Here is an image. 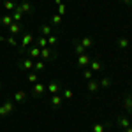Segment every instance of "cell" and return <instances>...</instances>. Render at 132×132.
Wrapping results in <instances>:
<instances>
[{
    "instance_id": "1",
    "label": "cell",
    "mask_w": 132,
    "mask_h": 132,
    "mask_svg": "<svg viewBox=\"0 0 132 132\" xmlns=\"http://www.w3.org/2000/svg\"><path fill=\"white\" fill-rule=\"evenodd\" d=\"M20 69L21 71H30V69H34V60H32L30 56L21 58L20 60Z\"/></svg>"
},
{
    "instance_id": "8",
    "label": "cell",
    "mask_w": 132,
    "mask_h": 132,
    "mask_svg": "<svg viewBox=\"0 0 132 132\" xmlns=\"http://www.w3.org/2000/svg\"><path fill=\"white\" fill-rule=\"evenodd\" d=\"M25 99H27V93H25L23 90H18L16 93H14V99H12V101L16 102V104H23Z\"/></svg>"
},
{
    "instance_id": "4",
    "label": "cell",
    "mask_w": 132,
    "mask_h": 132,
    "mask_svg": "<svg viewBox=\"0 0 132 132\" xmlns=\"http://www.w3.org/2000/svg\"><path fill=\"white\" fill-rule=\"evenodd\" d=\"M32 42H34V35H32V34H25V35L21 37V51L25 50V48H28Z\"/></svg>"
},
{
    "instance_id": "29",
    "label": "cell",
    "mask_w": 132,
    "mask_h": 132,
    "mask_svg": "<svg viewBox=\"0 0 132 132\" xmlns=\"http://www.w3.org/2000/svg\"><path fill=\"white\" fill-rule=\"evenodd\" d=\"M51 23H53V25H60L62 23V16L60 14H53V16H51Z\"/></svg>"
},
{
    "instance_id": "11",
    "label": "cell",
    "mask_w": 132,
    "mask_h": 132,
    "mask_svg": "<svg viewBox=\"0 0 132 132\" xmlns=\"http://www.w3.org/2000/svg\"><path fill=\"white\" fill-rule=\"evenodd\" d=\"M18 9H20L21 12H23V14H25V12H27V14H32V11H34V7H32L30 4H28V2H21L20 5H18Z\"/></svg>"
},
{
    "instance_id": "36",
    "label": "cell",
    "mask_w": 132,
    "mask_h": 132,
    "mask_svg": "<svg viewBox=\"0 0 132 132\" xmlns=\"http://www.w3.org/2000/svg\"><path fill=\"white\" fill-rule=\"evenodd\" d=\"M123 4L125 5H132V0H123Z\"/></svg>"
},
{
    "instance_id": "15",
    "label": "cell",
    "mask_w": 132,
    "mask_h": 132,
    "mask_svg": "<svg viewBox=\"0 0 132 132\" xmlns=\"http://www.w3.org/2000/svg\"><path fill=\"white\" fill-rule=\"evenodd\" d=\"M11 16H12V21H14V23H20V21L23 20V12L18 9V5H16V9H14V12H12Z\"/></svg>"
},
{
    "instance_id": "19",
    "label": "cell",
    "mask_w": 132,
    "mask_h": 132,
    "mask_svg": "<svg viewBox=\"0 0 132 132\" xmlns=\"http://www.w3.org/2000/svg\"><path fill=\"white\" fill-rule=\"evenodd\" d=\"M34 69H35V72H44V69H46V65H44V60L34 62Z\"/></svg>"
},
{
    "instance_id": "38",
    "label": "cell",
    "mask_w": 132,
    "mask_h": 132,
    "mask_svg": "<svg viewBox=\"0 0 132 132\" xmlns=\"http://www.w3.org/2000/svg\"><path fill=\"white\" fill-rule=\"evenodd\" d=\"M129 111H130V113H132V108H130V109H129Z\"/></svg>"
},
{
    "instance_id": "9",
    "label": "cell",
    "mask_w": 132,
    "mask_h": 132,
    "mask_svg": "<svg viewBox=\"0 0 132 132\" xmlns=\"http://www.w3.org/2000/svg\"><path fill=\"white\" fill-rule=\"evenodd\" d=\"M50 102H51V106L53 108H60L62 106V95H58V93H55V95H51V99H50Z\"/></svg>"
},
{
    "instance_id": "13",
    "label": "cell",
    "mask_w": 132,
    "mask_h": 132,
    "mask_svg": "<svg viewBox=\"0 0 132 132\" xmlns=\"http://www.w3.org/2000/svg\"><path fill=\"white\" fill-rule=\"evenodd\" d=\"M88 67H90V71L99 72V71H102V62H99V60H92Z\"/></svg>"
},
{
    "instance_id": "17",
    "label": "cell",
    "mask_w": 132,
    "mask_h": 132,
    "mask_svg": "<svg viewBox=\"0 0 132 132\" xmlns=\"http://www.w3.org/2000/svg\"><path fill=\"white\" fill-rule=\"evenodd\" d=\"M39 32H41L42 37H50L51 35V25H42L41 28H39Z\"/></svg>"
},
{
    "instance_id": "12",
    "label": "cell",
    "mask_w": 132,
    "mask_h": 132,
    "mask_svg": "<svg viewBox=\"0 0 132 132\" xmlns=\"http://www.w3.org/2000/svg\"><path fill=\"white\" fill-rule=\"evenodd\" d=\"M28 56L30 58H39L41 56V48L39 46H32L30 50H28Z\"/></svg>"
},
{
    "instance_id": "40",
    "label": "cell",
    "mask_w": 132,
    "mask_h": 132,
    "mask_svg": "<svg viewBox=\"0 0 132 132\" xmlns=\"http://www.w3.org/2000/svg\"><path fill=\"white\" fill-rule=\"evenodd\" d=\"M130 127H132V122H130Z\"/></svg>"
},
{
    "instance_id": "6",
    "label": "cell",
    "mask_w": 132,
    "mask_h": 132,
    "mask_svg": "<svg viewBox=\"0 0 132 132\" xmlns=\"http://www.w3.org/2000/svg\"><path fill=\"white\" fill-rule=\"evenodd\" d=\"M55 56H56V55H55L50 48H42L41 50V58L42 60H55Z\"/></svg>"
},
{
    "instance_id": "31",
    "label": "cell",
    "mask_w": 132,
    "mask_h": 132,
    "mask_svg": "<svg viewBox=\"0 0 132 132\" xmlns=\"http://www.w3.org/2000/svg\"><path fill=\"white\" fill-rule=\"evenodd\" d=\"M92 76H93V71H90V69H85V71H83V78H85V79H88V81H90Z\"/></svg>"
},
{
    "instance_id": "20",
    "label": "cell",
    "mask_w": 132,
    "mask_h": 132,
    "mask_svg": "<svg viewBox=\"0 0 132 132\" xmlns=\"http://www.w3.org/2000/svg\"><path fill=\"white\" fill-rule=\"evenodd\" d=\"M79 44L86 50V48H90L92 44H93V39H92V37H83V39H79Z\"/></svg>"
},
{
    "instance_id": "25",
    "label": "cell",
    "mask_w": 132,
    "mask_h": 132,
    "mask_svg": "<svg viewBox=\"0 0 132 132\" xmlns=\"http://www.w3.org/2000/svg\"><path fill=\"white\" fill-rule=\"evenodd\" d=\"M7 44L12 46V48H16V46H18V39H16V35H9V37H7Z\"/></svg>"
},
{
    "instance_id": "27",
    "label": "cell",
    "mask_w": 132,
    "mask_h": 132,
    "mask_svg": "<svg viewBox=\"0 0 132 132\" xmlns=\"http://www.w3.org/2000/svg\"><path fill=\"white\" fill-rule=\"evenodd\" d=\"M123 106H125V109H127V111H129V109L132 108V95H127V97H125V101H123Z\"/></svg>"
},
{
    "instance_id": "34",
    "label": "cell",
    "mask_w": 132,
    "mask_h": 132,
    "mask_svg": "<svg viewBox=\"0 0 132 132\" xmlns=\"http://www.w3.org/2000/svg\"><path fill=\"white\" fill-rule=\"evenodd\" d=\"M58 14H65V5H63V4H60V5H58Z\"/></svg>"
},
{
    "instance_id": "35",
    "label": "cell",
    "mask_w": 132,
    "mask_h": 132,
    "mask_svg": "<svg viewBox=\"0 0 132 132\" xmlns=\"http://www.w3.org/2000/svg\"><path fill=\"white\" fill-rule=\"evenodd\" d=\"M4 116H7V113L4 109V106H0V118H4Z\"/></svg>"
},
{
    "instance_id": "33",
    "label": "cell",
    "mask_w": 132,
    "mask_h": 132,
    "mask_svg": "<svg viewBox=\"0 0 132 132\" xmlns=\"http://www.w3.org/2000/svg\"><path fill=\"white\" fill-rule=\"evenodd\" d=\"M72 95H74V93H72L71 90H67V88H63V97H65V99H72Z\"/></svg>"
},
{
    "instance_id": "37",
    "label": "cell",
    "mask_w": 132,
    "mask_h": 132,
    "mask_svg": "<svg viewBox=\"0 0 132 132\" xmlns=\"http://www.w3.org/2000/svg\"><path fill=\"white\" fill-rule=\"evenodd\" d=\"M122 132H132V127H127V129H122Z\"/></svg>"
},
{
    "instance_id": "18",
    "label": "cell",
    "mask_w": 132,
    "mask_h": 132,
    "mask_svg": "<svg viewBox=\"0 0 132 132\" xmlns=\"http://www.w3.org/2000/svg\"><path fill=\"white\" fill-rule=\"evenodd\" d=\"M116 44H118V48H120V50H127V48H129V39L120 37V39H116Z\"/></svg>"
},
{
    "instance_id": "22",
    "label": "cell",
    "mask_w": 132,
    "mask_h": 132,
    "mask_svg": "<svg viewBox=\"0 0 132 132\" xmlns=\"http://www.w3.org/2000/svg\"><path fill=\"white\" fill-rule=\"evenodd\" d=\"M74 51H76L78 55H83V53H85V48L79 44V39H76V41H74Z\"/></svg>"
},
{
    "instance_id": "7",
    "label": "cell",
    "mask_w": 132,
    "mask_h": 132,
    "mask_svg": "<svg viewBox=\"0 0 132 132\" xmlns=\"http://www.w3.org/2000/svg\"><path fill=\"white\" fill-rule=\"evenodd\" d=\"M2 106H4L5 113H7V114H11V113H14V106H16V102L12 101V99H5Z\"/></svg>"
},
{
    "instance_id": "23",
    "label": "cell",
    "mask_w": 132,
    "mask_h": 132,
    "mask_svg": "<svg viewBox=\"0 0 132 132\" xmlns=\"http://www.w3.org/2000/svg\"><path fill=\"white\" fill-rule=\"evenodd\" d=\"M4 9L5 11H14L16 9V4H14L12 0H5V2H4Z\"/></svg>"
},
{
    "instance_id": "28",
    "label": "cell",
    "mask_w": 132,
    "mask_h": 132,
    "mask_svg": "<svg viewBox=\"0 0 132 132\" xmlns=\"http://www.w3.org/2000/svg\"><path fill=\"white\" fill-rule=\"evenodd\" d=\"M106 130V123H95L93 125V132H104Z\"/></svg>"
},
{
    "instance_id": "2",
    "label": "cell",
    "mask_w": 132,
    "mask_h": 132,
    "mask_svg": "<svg viewBox=\"0 0 132 132\" xmlns=\"http://www.w3.org/2000/svg\"><path fill=\"white\" fill-rule=\"evenodd\" d=\"M44 92H46V86L42 83H34V88H32V95L34 97H42Z\"/></svg>"
},
{
    "instance_id": "21",
    "label": "cell",
    "mask_w": 132,
    "mask_h": 132,
    "mask_svg": "<svg viewBox=\"0 0 132 132\" xmlns=\"http://www.w3.org/2000/svg\"><path fill=\"white\" fill-rule=\"evenodd\" d=\"M11 23H12V16H11V14H5V16H2V20H0V25H4V27H9Z\"/></svg>"
},
{
    "instance_id": "5",
    "label": "cell",
    "mask_w": 132,
    "mask_h": 132,
    "mask_svg": "<svg viewBox=\"0 0 132 132\" xmlns=\"http://www.w3.org/2000/svg\"><path fill=\"white\" fill-rule=\"evenodd\" d=\"M90 56L86 55V53H83V55H78V65L79 67H88L90 65Z\"/></svg>"
},
{
    "instance_id": "39",
    "label": "cell",
    "mask_w": 132,
    "mask_h": 132,
    "mask_svg": "<svg viewBox=\"0 0 132 132\" xmlns=\"http://www.w3.org/2000/svg\"><path fill=\"white\" fill-rule=\"evenodd\" d=\"M0 88H2V83H0Z\"/></svg>"
},
{
    "instance_id": "3",
    "label": "cell",
    "mask_w": 132,
    "mask_h": 132,
    "mask_svg": "<svg viewBox=\"0 0 132 132\" xmlns=\"http://www.w3.org/2000/svg\"><path fill=\"white\" fill-rule=\"evenodd\" d=\"M60 90H62V83L60 81H50V85H48V92H50L51 95L58 93Z\"/></svg>"
},
{
    "instance_id": "30",
    "label": "cell",
    "mask_w": 132,
    "mask_h": 132,
    "mask_svg": "<svg viewBox=\"0 0 132 132\" xmlns=\"http://www.w3.org/2000/svg\"><path fill=\"white\" fill-rule=\"evenodd\" d=\"M37 79H39L37 72H28V81L30 83H37Z\"/></svg>"
},
{
    "instance_id": "32",
    "label": "cell",
    "mask_w": 132,
    "mask_h": 132,
    "mask_svg": "<svg viewBox=\"0 0 132 132\" xmlns=\"http://www.w3.org/2000/svg\"><path fill=\"white\" fill-rule=\"evenodd\" d=\"M56 42H58V37H56V35H50V37H48V44H51V46H55Z\"/></svg>"
},
{
    "instance_id": "14",
    "label": "cell",
    "mask_w": 132,
    "mask_h": 132,
    "mask_svg": "<svg viewBox=\"0 0 132 132\" xmlns=\"http://www.w3.org/2000/svg\"><path fill=\"white\" fill-rule=\"evenodd\" d=\"M20 30H21V25H20V23H14V21H12V23L9 25L11 35H18V34H20Z\"/></svg>"
},
{
    "instance_id": "26",
    "label": "cell",
    "mask_w": 132,
    "mask_h": 132,
    "mask_svg": "<svg viewBox=\"0 0 132 132\" xmlns=\"http://www.w3.org/2000/svg\"><path fill=\"white\" fill-rule=\"evenodd\" d=\"M99 85H101V88H108V86H111V79L109 78H102L99 81Z\"/></svg>"
},
{
    "instance_id": "24",
    "label": "cell",
    "mask_w": 132,
    "mask_h": 132,
    "mask_svg": "<svg viewBox=\"0 0 132 132\" xmlns=\"http://www.w3.org/2000/svg\"><path fill=\"white\" fill-rule=\"evenodd\" d=\"M35 46H39L41 50H42V48H46V46H48V37H42V35H41V37L37 39V44H35Z\"/></svg>"
},
{
    "instance_id": "10",
    "label": "cell",
    "mask_w": 132,
    "mask_h": 132,
    "mask_svg": "<svg viewBox=\"0 0 132 132\" xmlns=\"http://www.w3.org/2000/svg\"><path fill=\"white\" fill-rule=\"evenodd\" d=\"M116 123H118V125H120L122 129H127V127H130V120H129L127 116H123V114L116 118Z\"/></svg>"
},
{
    "instance_id": "16",
    "label": "cell",
    "mask_w": 132,
    "mask_h": 132,
    "mask_svg": "<svg viewBox=\"0 0 132 132\" xmlns=\"http://www.w3.org/2000/svg\"><path fill=\"white\" fill-rule=\"evenodd\" d=\"M99 88H101L99 81H93V79H90V81H88V92H90V93H95Z\"/></svg>"
}]
</instances>
